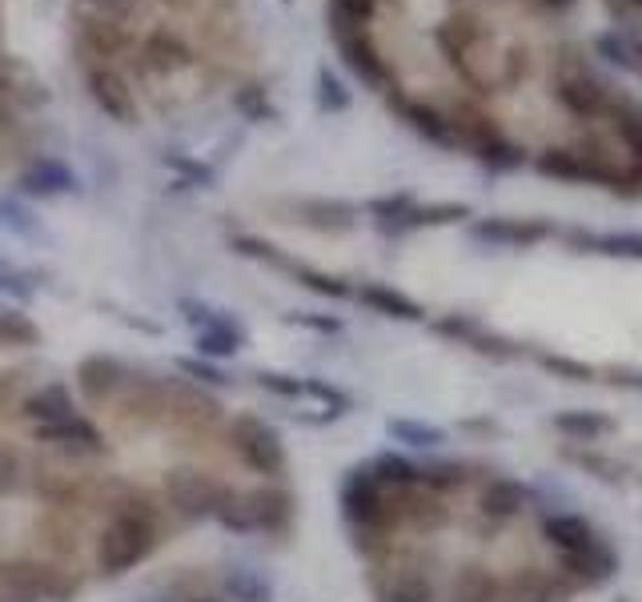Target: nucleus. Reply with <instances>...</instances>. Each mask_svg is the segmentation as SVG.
<instances>
[{
  "label": "nucleus",
  "instance_id": "nucleus-1",
  "mask_svg": "<svg viewBox=\"0 0 642 602\" xmlns=\"http://www.w3.org/2000/svg\"><path fill=\"white\" fill-rule=\"evenodd\" d=\"M157 542L153 518L145 510H121L97 538V567L100 574H125L137 567Z\"/></svg>",
  "mask_w": 642,
  "mask_h": 602
},
{
  "label": "nucleus",
  "instance_id": "nucleus-2",
  "mask_svg": "<svg viewBox=\"0 0 642 602\" xmlns=\"http://www.w3.org/2000/svg\"><path fill=\"white\" fill-rule=\"evenodd\" d=\"M610 97H614V85H607V80L598 77L582 56L570 53L558 61V68H554V100L570 117H578V121H598Z\"/></svg>",
  "mask_w": 642,
  "mask_h": 602
},
{
  "label": "nucleus",
  "instance_id": "nucleus-3",
  "mask_svg": "<svg viewBox=\"0 0 642 602\" xmlns=\"http://www.w3.org/2000/svg\"><path fill=\"white\" fill-rule=\"evenodd\" d=\"M342 514L357 526V530H377V535L398 523L394 502L382 494V482L374 479V470L370 466L350 470V479L342 482Z\"/></svg>",
  "mask_w": 642,
  "mask_h": 602
},
{
  "label": "nucleus",
  "instance_id": "nucleus-4",
  "mask_svg": "<svg viewBox=\"0 0 642 602\" xmlns=\"http://www.w3.org/2000/svg\"><path fill=\"white\" fill-rule=\"evenodd\" d=\"M333 33V45H338V53H342L345 68L354 73L366 89H377V93H389L394 89V68H389V61L382 56V49H377L374 33L370 29H350V24H330Z\"/></svg>",
  "mask_w": 642,
  "mask_h": 602
},
{
  "label": "nucleus",
  "instance_id": "nucleus-5",
  "mask_svg": "<svg viewBox=\"0 0 642 602\" xmlns=\"http://www.w3.org/2000/svg\"><path fill=\"white\" fill-rule=\"evenodd\" d=\"M225 494H229V486H222L217 479L193 466H173L165 474V498L181 518H213Z\"/></svg>",
  "mask_w": 642,
  "mask_h": 602
},
{
  "label": "nucleus",
  "instance_id": "nucleus-6",
  "mask_svg": "<svg viewBox=\"0 0 642 602\" xmlns=\"http://www.w3.org/2000/svg\"><path fill=\"white\" fill-rule=\"evenodd\" d=\"M233 447L242 454V462L257 474H281L286 470V447L277 438L274 426H266L261 418H237L233 422Z\"/></svg>",
  "mask_w": 642,
  "mask_h": 602
},
{
  "label": "nucleus",
  "instance_id": "nucleus-7",
  "mask_svg": "<svg viewBox=\"0 0 642 602\" xmlns=\"http://www.w3.org/2000/svg\"><path fill=\"white\" fill-rule=\"evenodd\" d=\"M85 89H89L93 105H97L109 121L117 125H137V97H133V85L125 77L121 68L113 65H85Z\"/></svg>",
  "mask_w": 642,
  "mask_h": 602
},
{
  "label": "nucleus",
  "instance_id": "nucleus-8",
  "mask_svg": "<svg viewBox=\"0 0 642 602\" xmlns=\"http://www.w3.org/2000/svg\"><path fill=\"white\" fill-rule=\"evenodd\" d=\"M389 109L398 112L402 121L410 125L414 133L426 137L430 146H442V149H458V133H454V121H450V112L442 105H434V100H418V97H402L398 89L386 93Z\"/></svg>",
  "mask_w": 642,
  "mask_h": 602
},
{
  "label": "nucleus",
  "instance_id": "nucleus-9",
  "mask_svg": "<svg viewBox=\"0 0 642 602\" xmlns=\"http://www.w3.org/2000/svg\"><path fill=\"white\" fill-rule=\"evenodd\" d=\"M81 68L85 65H109V56H121L129 49V29L105 17H77V33H73Z\"/></svg>",
  "mask_w": 642,
  "mask_h": 602
},
{
  "label": "nucleus",
  "instance_id": "nucleus-10",
  "mask_svg": "<svg viewBox=\"0 0 642 602\" xmlns=\"http://www.w3.org/2000/svg\"><path fill=\"white\" fill-rule=\"evenodd\" d=\"M554 234L550 222H534V217H482L470 222V237L482 246H502V249H522L534 241H546Z\"/></svg>",
  "mask_w": 642,
  "mask_h": 602
},
{
  "label": "nucleus",
  "instance_id": "nucleus-11",
  "mask_svg": "<svg viewBox=\"0 0 642 602\" xmlns=\"http://www.w3.org/2000/svg\"><path fill=\"white\" fill-rule=\"evenodd\" d=\"M193 65H197V56H193V49H189L178 33L157 29V33L145 36V45H141L145 77L169 80V77H178V73H185V68H193Z\"/></svg>",
  "mask_w": 642,
  "mask_h": 602
},
{
  "label": "nucleus",
  "instance_id": "nucleus-12",
  "mask_svg": "<svg viewBox=\"0 0 642 602\" xmlns=\"http://www.w3.org/2000/svg\"><path fill=\"white\" fill-rule=\"evenodd\" d=\"M0 591L17 602H41V599L65 594V587H61L53 567H41V562H9V567H0Z\"/></svg>",
  "mask_w": 642,
  "mask_h": 602
},
{
  "label": "nucleus",
  "instance_id": "nucleus-13",
  "mask_svg": "<svg viewBox=\"0 0 642 602\" xmlns=\"http://www.w3.org/2000/svg\"><path fill=\"white\" fill-rule=\"evenodd\" d=\"M598 121L607 125V133L631 153V165L642 173V109L639 105H634L627 93L614 89V97L607 100V109H602Z\"/></svg>",
  "mask_w": 642,
  "mask_h": 602
},
{
  "label": "nucleus",
  "instance_id": "nucleus-14",
  "mask_svg": "<svg viewBox=\"0 0 642 602\" xmlns=\"http://www.w3.org/2000/svg\"><path fill=\"white\" fill-rule=\"evenodd\" d=\"M161 394H165V413L173 422L210 426V422H217V413H222V406L201 390V386H189V381H181V378L161 381Z\"/></svg>",
  "mask_w": 642,
  "mask_h": 602
},
{
  "label": "nucleus",
  "instance_id": "nucleus-15",
  "mask_svg": "<svg viewBox=\"0 0 642 602\" xmlns=\"http://www.w3.org/2000/svg\"><path fill=\"white\" fill-rule=\"evenodd\" d=\"M36 442H45V447H61L68 454H105V438L93 422L85 418H65V422H49V426H36L33 430Z\"/></svg>",
  "mask_w": 642,
  "mask_h": 602
},
{
  "label": "nucleus",
  "instance_id": "nucleus-16",
  "mask_svg": "<svg viewBox=\"0 0 642 602\" xmlns=\"http://www.w3.org/2000/svg\"><path fill=\"white\" fill-rule=\"evenodd\" d=\"M121 386H125V366L117 357L93 354L77 366V390H81V398L93 401V406H97V401H109Z\"/></svg>",
  "mask_w": 642,
  "mask_h": 602
},
{
  "label": "nucleus",
  "instance_id": "nucleus-17",
  "mask_svg": "<svg viewBox=\"0 0 642 602\" xmlns=\"http://www.w3.org/2000/svg\"><path fill=\"white\" fill-rule=\"evenodd\" d=\"M474 209L466 205V201H442V205H414L410 213H402L398 222H386L377 225L386 237H398V234H414V229H430V225H454V222H470Z\"/></svg>",
  "mask_w": 642,
  "mask_h": 602
},
{
  "label": "nucleus",
  "instance_id": "nucleus-18",
  "mask_svg": "<svg viewBox=\"0 0 642 602\" xmlns=\"http://www.w3.org/2000/svg\"><path fill=\"white\" fill-rule=\"evenodd\" d=\"M24 193H33V197H61V193H77V173L65 165V161H56V157H36L33 165L24 169L21 181H17Z\"/></svg>",
  "mask_w": 642,
  "mask_h": 602
},
{
  "label": "nucleus",
  "instance_id": "nucleus-19",
  "mask_svg": "<svg viewBox=\"0 0 642 602\" xmlns=\"http://www.w3.org/2000/svg\"><path fill=\"white\" fill-rule=\"evenodd\" d=\"M543 538L554 550H563V555H587V550H595L602 542L590 530L587 518H578V514H550L543 523Z\"/></svg>",
  "mask_w": 642,
  "mask_h": 602
},
{
  "label": "nucleus",
  "instance_id": "nucleus-20",
  "mask_svg": "<svg viewBox=\"0 0 642 602\" xmlns=\"http://www.w3.org/2000/svg\"><path fill=\"white\" fill-rule=\"evenodd\" d=\"M478 510L486 514L490 523H510L526 510V491L514 479H490L478 494Z\"/></svg>",
  "mask_w": 642,
  "mask_h": 602
},
{
  "label": "nucleus",
  "instance_id": "nucleus-21",
  "mask_svg": "<svg viewBox=\"0 0 642 602\" xmlns=\"http://www.w3.org/2000/svg\"><path fill=\"white\" fill-rule=\"evenodd\" d=\"M357 301L370 305L374 313H382V318H394V322H421V318H426L418 301L406 298V293H398L394 286H382V281L362 286V290H357Z\"/></svg>",
  "mask_w": 642,
  "mask_h": 602
},
{
  "label": "nucleus",
  "instance_id": "nucleus-22",
  "mask_svg": "<svg viewBox=\"0 0 642 602\" xmlns=\"http://www.w3.org/2000/svg\"><path fill=\"white\" fill-rule=\"evenodd\" d=\"M566 246L582 254H607V257H642V234H587V229H566Z\"/></svg>",
  "mask_w": 642,
  "mask_h": 602
},
{
  "label": "nucleus",
  "instance_id": "nucleus-23",
  "mask_svg": "<svg viewBox=\"0 0 642 602\" xmlns=\"http://www.w3.org/2000/svg\"><path fill=\"white\" fill-rule=\"evenodd\" d=\"M438 334H450V337H462L466 346L482 350V354H494V357H510L514 354V346H510L506 337H494L490 330H482L478 322H470V318H462V313H454V318H442V322L434 325Z\"/></svg>",
  "mask_w": 642,
  "mask_h": 602
},
{
  "label": "nucleus",
  "instance_id": "nucleus-24",
  "mask_svg": "<svg viewBox=\"0 0 642 602\" xmlns=\"http://www.w3.org/2000/svg\"><path fill=\"white\" fill-rule=\"evenodd\" d=\"M21 413H24V418H33L36 426L77 418V413H73V398H68L65 386H45V390L29 394V398H24V406H21Z\"/></svg>",
  "mask_w": 642,
  "mask_h": 602
},
{
  "label": "nucleus",
  "instance_id": "nucleus-25",
  "mask_svg": "<svg viewBox=\"0 0 642 602\" xmlns=\"http://www.w3.org/2000/svg\"><path fill=\"white\" fill-rule=\"evenodd\" d=\"M563 570L582 582H607L610 574L619 570V555H614L607 542H598L587 555H563Z\"/></svg>",
  "mask_w": 642,
  "mask_h": 602
},
{
  "label": "nucleus",
  "instance_id": "nucleus-26",
  "mask_svg": "<svg viewBox=\"0 0 642 602\" xmlns=\"http://www.w3.org/2000/svg\"><path fill=\"white\" fill-rule=\"evenodd\" d=\"M554 430L566 434L570 442H595L598 434H610V430H614V418L595 413V410H566V413H554Z\"/></svg>",
  "mask_w": 642,
  "mask_h": 602
},
{
  "label": "nucleus",
  "instance_id": "nucleus-27",
  "mask_svg": "<svg viewBox=\"0 0 642 602\" xmlns=\"http://www.w3.org/2000/svg\"><path fill=\"white\" fill-rule=\"evenodd\" d=\"M233 109L242 112V121H249V125L277 121V117H281L261 80H245V85H237V89H233Z\"/></svg>",
  "mask_w": 642,
  "mask_h": 602
},
{
  "label": "nucleus",
  "instance_id": "nucleus-28",
  "mask_svg": "<svg viewBox=\"0 0 642 602\" xmlns=\"http://www.w3.org/2000/svg\"><path fill=\"white\" fill-rule=\"evenodd\" d=\"M382 602H434V587L418 567H406L382 582Z\"/></svg>",
  "mask_w": 642,
  "mask_h": 602
},
{
  "label": "nucleus",
  "instance_id": "nucleus-29",
  "mask_svg": "<svg viewBox=\"0 0 642 602\" xmlns=\"http://www.w3.org/2000/svg\"><path fill=\"white\" fill-rule=\"evenodd\" d=\"M454 602H502V582L486 567H466L454 582Z\"/></svg>",
  "mask_w": 642,
  "mask_h": 602
},
{
  "label": "nucleus",
  "instance_id": "nucleus-30",
  "mask_svg": "<svg viewBox=\"0 0 642 602\" xmlns=\"http://www.w3.org/2000/svg\"><path fill=\"white\" fill-rule=\"evenodd\" d=\"M301 213H306L301 222H310L313 229H330V234L354 229V205H345V201H306Z\"/></svg>",
  "mask_w": 642,
  "mask_h": 602
},
{
  "label": "nucleus",
  "instance_id": "nucleus-31",
  "mask_svg": "<svg viewBox=\"0 0 642 602\" xmlns=\"http://www.w3.org/2000/svg\"><path fill=\"white\" fill-rule=\"evenodd\" d=\"M242 342H245V334L233 318H222V322L210 325V330H197V350L205 357H233L242 350Z\"/></svg>",
  "mask_w": 642,
  "mask_h": 602
},
{
  "label": "nucleus",
  "instance_id": "nucleus-32",
  "mask_svg": "<svg viewBox=\"0 0 642 602\" xmlns=\"http://www.w3.org/2000/svg\"><path fill=\"white\" fill-rule=\"evenodd\" d=\"M249 502H254L257 514V530H281L289 523V494L286 491H249Z\"/></svg>",
  "mask_w": 642,
  "mask_h": 602
},
{
  "label": "nucleus",
  "instance_id": "nucleus-33",
  "mask_svg": "<svg viewBox=\"0 0 642 602\" xmlns=\"http://www.w3.org/2000/svg\"><path fill=\"white\" fill-rule=\"evenodd\" d=\"M213 518H217L225 530H233V535H254V530H257L254 502H249V494H242V491L225 494V502L217 506V514H213Z\"/></svg>",
  "mask_w": 642,
  "mask_h": 602
},
{
  "label": "nucleus",
  "instance_id": "nucleus-34",
  "mask_svg": "<svg viewBox=\"0 0 642 602\" xmlns=\"http://www.w3.org/2000/svg\"><path fill=\"white\" fill-rule=\"evenodd\" d=\"M370 470H374V479L382 482V486H398V491L421 486V466H414V462H406V458H398V454H382Z\"/></svg>",
  "mask_w": 642,
  "mask_h": 602
},
{
  "label": "nucleus",
  "instance_id": "nucleus-35",
  "mask_svg": "<svg viewBox=\"0 0 642 602\" xmlns=\"http://www.w3.org/2000/svg\"><path fill=\"white\" fill-rule=\"evenodd\" d=\"M386 430L394 442H406V447H418V450L442 447L446 442V430H438V426H430V422H418V418H394Z\"/></svg>",
  "mask_w": 642,
  "mask_h": 602
},
{
  "label": "nucleus",
  "instance_id": "nucleus-36",
  "mask_svg": "<svg viewBox=\"0 0 642 602\" xmlns=\"http://www.w3.org/2000/svg\"><path fill=\"white\" fill-rule=\"evenodd\" d=\"M510 594H514V602H558L563 599V582L534 574V570H522L510 582Z\"/></svg>",
  "mask_w": 642,
  "mask_h": 602
},
{
  "label": "nucleus",
  "instance_id": "nucleus-37",
  "mask_svg": "<svg viewBox=\"0 0 642 602\" xmlns=\"http://www.w3.org/2000/svg\"><path fill=\"white\" fill-rule=\"evenodd\" d=\"M161 165H165L169 173H178L181 181H189V185H201V190H213V185H217V169L189 153H161Z\"/></svg>",
  "mask_w": 642,
  "mask_h": 602
},
{
  "label": "nucleus",
  "instance_id": "nucleus-38",
  "mask_svg": "<svg viewBox=\"0 0 642 602\" xmlns=\"http://www.w3.org/2000/svg\"><path fill=\"white\" fill-rule=\"evenodd\" d=\"M225 591L233 602H269V582L249 567H233L225 574Z\"/></svg>",
  "mask_w": 642,
  "mask_h": 602
},
{
  "label": "nucleus",
  "instance_id": "nucleus-39",
  "mask_svg": "<svg viewBox=\"0 0 642 602\" xmlns=\"http://www.w3.org/2000/svg\"><path fill=\"white\" fill-rule=\"evenodd\" d=\"M313 97H318V112H345L350 109V89H345L342 85V77H338V73H330V68L321 65L318 68V89H313Z\"/></svg>",
  "mask_w": 642,
  "mask_h": 602
},
{
  "label": "nucleus",
  "instance_id": "nucleus-40",
  "mask_svg": "<svg viewBox=\"0 0 642 602\" xmlns=\"http://www.w3.org/2000/svg\"><path fill=\"white\" fill-rule=\"evenodd\" d=\"M382 9V0H330V24H350V29H370Z\"/></svg>",
  "mask_w": 642,
  "mask_h": 602
},
{
  "label": "nucleus",
  "instance_id": "nucleus-41",
  "mask_svg": "<svg viewBox=\"0 0 642 602\" xmlns=\"http://www.w3.org/2000/svg\"><path fill=\"white\" fill-rule=\"evenodd\" d=\"M36 342H41V330L24 313L0 310V346H36Z\"/></svg>",
  "mask_w": 642,
  "mask_h": 602
},
{
  "label": "nucleus",
  "instance_id": "nucleus-42",
  "mask_svg": "<svg viewBox=\"0 0 642 602\" xmlns=\"http://www.w3.org/2000/svg\"><path fill=\"white\" fill-rule=\"evenodd\" d=\"M595 53L602 56L607 65L627 68V73H634V56H631V49H627V41H622L619 29H602V33L595 36Z\"/></svg>",
  "mask_w": 642,
  "mask_h": 602
},
{
  "label": "nucleus",
  "instance_id": "nucleus-43",
  "mask_svg": "<svg viewBox=\"0 0 642 602\" xmlns=\"http://www.w3.org/2000/svg\"><path fill=\"white\" fill-rule=\"evenodd\" d=\"M77 17H105V21L125 24L133 17V0H73Z\"/></svg>",
  "mask_w": 642,
  "mask_h": 602
},
{
  "label": "nucleus",
  "instance_id": "nucleus-44",
  "mask_svg": "<svg viewBox=\"0 0 642 602\" xmlns=\"http://www.w3.org/2000/svg\"><path fill=\"white\" fill-rule=\"evenodd\" d=\"M293 278H298L306 290L321 293V298H350V293H354L345 278H330V273H318V269H306V266H298Z\"/></svg>",
  "mask_w": 642,
  "mask_h": 602
},
{
  "label": "nucleus",
  "instance_id": "nucleus-45",
  "mask_svg": "<svg viewBox=\"0 0 642 602\" xmlns=\"http://www.w3.org/2000/svg\"><path fill=\"white\" fill-rule=\"evenodd\" d=\"M466 482V470L458 466V462H446V466H430L421 470V491H458Z\"/></svg>",
  "mask_w": 642,
  "mask_h": 602
},
{
  "label": "nucleus",
  "instance_id": "nucleus-46",
  "mask_svg": "<svg viewBox=\"0 0 642 602\" xmlns=\"http://www.w3.org/2000/svg\"><path fill=\"white\" fill-rule=\"evenodd\" d=\"M366 209L374 213V222H377V225H386V222H398L402 213H410V209H414V197H410V193H389V197L370 201Z\"/></svg>",
  "mask_w": 642,
  "mask_h": 602
},
{
  "label": "nucleus",
  "instance_id": "nucleus-47",
  "mask_svg": "<svg viewBox=\"0 0 642 602\" xmlns=\"http://www.w3.org/2000/svg\"><path fill=\"white\" fill-rule=\"evenodd\" d=\"M178 369L185 378L197 381V386H229V378H225L222 369L210 366V362H201V357H178Z\"/></svg>",
  "mask_w": 642,
  "mask_h": 602
},
{
  "label": "nucleus",
  "instance_id": "nucleus-48",
  "mask_svg": "<svg viewBox=\"0 0 642 602\" xmlns=\"http://www.w3.org/2000/svg\"><path fill=\"white\" fill-rule=\"evenodd\" d=\"M0 293H9V298H17V301L33 298V281H29V273H21L17 266H9L4 257H0Z\"/></svg>",
  "mask_w": 642,
  "mask_h": 602
},
{
  "label": "nucleus",
  "instance_id": "nucleus-49",
  "mask_svg": "<svg viewBox=\"0 0 642 602\" xmlns=\"http://www.w3.org/2000/svg\"><path fill=\"white\" fill-rule=\"evenodd\" d=\"M178 310H181V318H185L189 325H197V330H210V325H217L225 318L222 310H213V305H205V301H193V298H181Z\"/></svg>",
  "mask_w": 642,
  "mask_h": 602
},
{
  "label": "nucleus",
  "instance_id": "nucleus-50",
  "mask_svg": "<svg viewBox=\"0 0 642 602\" xmlns=\"http://www.w3.org/2000/svg\"><path fill=\"white\" fill-rule=\"evenodd\" d=\"M0 225H9L12 234L36 237V222L29 217V209H21V205L9 197H0Z\"/></svg>",
  "mask_w": 642,
  "mask_h": 602
},
{
  "label": "nucleus",
  "instance_id": "nucleus-51",
  "mask_svg": "<svg viewBox=\"0 0 642 602\" xmlns=\"http://www.w3.org/2000/svg\"><path fill=\"white\" fill-rule=\"evenodd\" d=\"M257 386L269 394H281V398H301V394H306V381L289 378V374H274V369H261V374H257Z\"/></svg>",
  "mask_w": 642,
  "mask_h": 602
},
{
  "label": "nucleus",
  "instance_id": "nucleus-52",
  "mask_svg": "<svg viewBox=\"0 0 642 602\" xmlns=\"http://www.w3.org/2000/svg\"><path fill=\"white\" fill-rule=\"evenodd\" d=\"M582 470H590L595 479H607V482H619L622 479V466L619 462H610V458H595V454H570Z\"/></svg>",
  "mask_w": 642,
  "mask_h": 602
},
{
  "label": "nucleus",
  "instance_id": "nucleus-53",
  "mask_svg": "<svg viewBox=\"0 0 642 602\" xmlns=\"http://www.w3.org/2000/svg\"><path fill=\"white\" fill-rule=\"evenodd\" d=\"M543 366L554 369V374H566V378H575V381H590V378H595V369L582 366V362H570V357H550V354H546Z\"/></svg>",
  "mask_w": 642,
  "mask_h": 602
},
{
  "label": "nucleus",
  "instance_id": "nucleus-54",
  "mask_svg": "<svg viewBox=\"0 0 642 602\" xmlns=\"http://www.w3.org/2000/svg\"><path fill=\"white\" fill-rule=\"evenodd\" d=\"M306 394L318 401H325V406H333L338 413H345V406H350V398H345L342 390H333V386H325V381H306Z\"/></svg>",
  "mask_w": 642,
  "mask_h": 602
},
{
  "label": "nucleus",
  "instance_id": "nucleus-55",
  "mask_svg": "<svg viewBox=\"0 0 642 602\" xmlns=\"http://www.w3.org/2000/svg\"><path fill=\"white\" fill-rule=\"evenodd\" d=\"M21 386H24V378L17 374V369H12V374H9V369L0 374V413H4L12 406V401L21 398Z\"/></svg>",
  "mask_w": 642,
  "mask_h": 602
},
{
  "label": "nucleus",
  "instance_id": "nucleus-56",
  "mask_svg": "<svg viewBox=\"0 0 642 602\" xmlns=\"http://www.w3.org/2000/svg\"><path fill=\"white\" fill-rule=\"evenodd\" d=\"M17 474H21V462H17L9 450H0V494L17 491V486H21V479H17Z\"/></svg>",
  "mask_w": 642,
  "mask_h": 602
},
{
  "label": "nucleus",
  "instance_id": "nucleus-57",
  "mask_svg": "<svg viewBox=\"0 0 642 602\" xmlns=\"http://www.w3.org/2000/svg\"><path fill=\"white\" fill-rule=\"evenodd\" d=\"M289 322H293V325H310V330H321V334H338V330H342V322H338V318H310V313H293Z\"/></svg>",
  "mask_w": 642,
  "mask_h": 602
},
{
  "label": "nucleus",
  "instance_id": "nucleus-58",
  "mask_svg": "<svg viewBox=\"0 0 642 602\" xmlns=\"http://www.w3.org/2000/svg\"><path fill=\"white\" fill-rule=\"evenodd\" d=\"M17 133V112H12V105L4 97H0V137Z\"/></svg>",
  "mask_w": 642,
  "mask_h": 602
},
{
  "label": "nucleus",
  "instance_id": "nucleus-59",
  "mask_svg": "<svg viewBox=\"0 0 642 602\" xmlns=\"http://www.w3.org/2000/svg\"><path fill=\"white\" fill-rule=\"evenodd\" d=\"M534 9H543V12H550V17H558V12H566V9H575V0H531Z\"/></svg>",
  "mask_w": 642,
  "mask_h": 602
},
{
  "label": "nucleus",
  "instance_id": "nucleus-60",
  "mask_svg": "<svg viewBox=\"0 0 642 602\" xmlns=\"http://www.w3.org/2000/svg\"><path fill=\"white\" fill-rule=\"evenodd\" d=\"M161 4H169V9H193L197 0H161Z\"/></svg>",
  "mask_w": 642,
  "mask_h": 602
},
{
  "label": "nucleus",
  "instance_id": "nucleus-61",
  "mask_svg": "<svg viewBox=\"0 0 642 602\" xmlns=\"http://www.w3.org/2000/svg\"><path fill=\"white\" fill-rule=\"evenodd\" d=\"M201 602H210V599H201Z\"/></svg>",
  "mask_w": 642,
  "mask_h": 602
},
{
  "label": "nucleus",
  "instance_id": "nucleus-62",
  "mask_svg": "<svg viewBox=\"0 0 642 602\" xmlns=\"http://www.w3.org/2000/svg\"><path fill=\"white\" fill-rule=\"evenodd\" d=\"M639 386H642V378H639Z\"/></svg>",
  "mask_w": 642,
  "mask_h": 602
}]
</instances>
